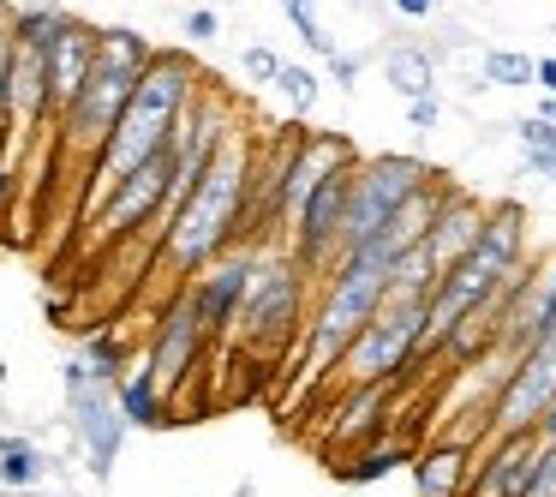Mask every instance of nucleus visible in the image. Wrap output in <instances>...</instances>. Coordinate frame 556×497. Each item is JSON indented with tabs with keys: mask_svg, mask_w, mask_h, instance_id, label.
Segmentation results:
<instances>
[{
	"mask_svg": "<svg viewBox=\"0 0 556 497\" xmlns=\"http://www.w3.org/2000/svg\"><path fill=\"white\" fill-rule=\"evenodd\" d=\"M472 468H479V456L460 444H448V437H431V444H419V456H413V492L419 497H467L472 485Z\"/></svg>",
	"mask_w": 556,
	"mask_h": 497,
	"instance_id": "obj_16",
	"label": "nucleus"
},
{
	"mask_svg": "<svg viewBox=\"0 0 556 497\" xmlns=\"http://www.w3.org/2000/svg\"><path fill=\"white\" fill-rule=\"evenodd\" d=\"M413 456H419V449L401 444V437H377V444L359 449V456L341 461V480H348V485H377V480H389V473L413 468Z\"/></svg>",
	"mask_w": 556,
	"mask_h": 497,
	"instance_id": "obj_19",
	"label": "nucleus"
},
{
	"mask_svg": "<svg viewBox=\"0 0 556 497\" xmlns=\"http://www.w3.org/2000/svg\"><path fill=\"white\" fill-rule=\"evenodd\" d=\"M204 78L210 73H198V61L186 49H156V61H150V73L138 78V97L126 102V114H121V126H114L102 162L90 169L85 204H102L126 174H138L144 162H156L162 150H174L180 121H186V109H192V97L204 90Z\"/></svg>",
	"mask_w": 556,
	"mask_h": 497,
	"instance_id": "obj_1",
	"label": "nucleus"
},
{
	"mask_svg": "<svg viewBox=\"0 0 556 497\" xmlns=\"http://www.w3.org/2000/svg\"><path fill=\"white\" fill-rule=\"evenodd\" d=\"M288 25L300 30V42H305V49H312V54H324V61H336V54H341V42H336V37H329V30H324V18H317V7H305V13H293Z\"/></svg>",
	"mask_w": 556,
	"mask_h": 497,
	"instance_id": "obj_28",
	"label": "nucleus"
},
{
	"mask_svg": "<svg viewBox=\"0 0 556 497\" xmlns=\"http://www.w3.org/2000/svg\"><path fill=\"white\" fill-rule=\"evenodd\" d=\"M150 61H156V42H150L144 30L102 25L97 66H90L78 102L61 114V145H54L66 162H73V174H85V186H90V169L102 162V150H109L114 126H121L126 102L138 97V78L150 73Z\"/></svg>",
	"mask_w": 556,
	"mask_h": 497,
	"instance_id": "obj_3",
	"label": "nucleus"
},
{
	"mask_svg": "<svg viewBox=\"0 0 556 497\" xmlns=\"http://www.w3.org/2000/svg\"><path fill=\"white\" fill-rule=\"evenodd\" d=\"M281 66H288V61H281L269 42H245V49H240V78H245V85H276Z\"/></svg>",
	"mask_w": 556,
	"mask_h": 497,
	"instance_id": "obj_26",
	"label": "nucleus"
},
{
	"mask_svg": "<svg viewBox=\"0 0 556 497\" xmlns=\"http://www.w3.org/2000/svg\"><path fill=\"white\" fill-rule=\"evenodd\" d=\"M520 497H556V444H544V437H539V456L527 468V492Z\"/></svg>",
	"mask_w": 556,
	"mask_h": 497,
	"instance_id": "obj_29",
	"label": "nucleus"
},
{
	"mask_svg": "<svg viewBox=\"0 0 556 497\" xmlns=\"http://www.w3.org/2000/svg\"><path fill=\"white\" fill-rule=\"evenodd\" d=\"M168 186H174V150H162L156 162H144L138 174H126V181L97 204V240H132L138 222L156 228L162 204H168Z\"/></svg>",
	"mask_w": 556,
	"mask_h": 497,
	"instance_id": "obj_10",
	"label": "nucleus"
},
{
	"mask_svg": "<svg viewBox=\"0 0 556 497\" xmlns=\"http://www.w3.org/2000/svg\"><path fill=\"white\" fill-rule=\"evenodd\" d=\"M484 222H491V204H484V198H472L467 186H455V181H448L443 210H437V222H431V240H425V252L437 258V270H443V276L460 264V258H472V252H479Z\"/></svg>",
	"mask_w": 556,
	"mask_h": 497,
	"instance_id": "obj_12",
	"label": "nucleus"
},
{
	"mask_svg": "<svg viewBox=\"0 0 556 497\" xmlns=\"http://www.w3.org/2000/svg\"><path fill=\"white\" fill-rule=\"evenodd\" d=\"M66 396H73V432L85 437L90 468H97V480H102V473L114 468V456H121V437L132 432L126 413H121V396H109V384H102L85 360L66 365Z\"/></svg>",
	"mask_w": 556,
	"mask_h": 497,
	"instance_id": "obj_9",
	"label": "nucleus"
},
{
	"mask_svg": "<svg viewBox=\"0 0 556 497\" xmlns=\"http://www.w3.org/2000/svg\"><path fill=\"white\" fill-rule=\"evenodd\" d=\"M180 30H186V42H216V37H222V18L210 13V7H192Z\"/></svg>",
	"mask_w": 556,
	"mask_h": 497,
	"instance_id": "obj_31",
	"label": "nucleus"
},
{
	"mask_svg": "<svg viewBox=\"0 0 556 497\" xmlns=\"http://www.w3.org/2000/svg\"><path fill=\"white\" fill-rule=\"evenodd\" d=\"M395 389L401 384L348 389V396H341V408H336V420H329V456H336V449H353V456H359L365 444L389 437V408H395Z\"/></svg>",
	"mask_w": 556,
	"mask_h": 497,
	"instance_id": "obj_13",
	"label": "nucleus"
},
{
	"mask_svg": "<svg viewBox=\"0 0 556 497\" xmlns=\"http://www.w3.org/2000/svg\"><path fill=\"white\" fill-rule=\"evenodd\" d=\"M527 204L515 198H496L491 204V222H484V246H491L503 264H527Z\"/></svg>",
	"mask_w": 556,
	"mask_h": 497,
	"instance_id": "obj_20",
	"label": "nucleus"
},
{
	"mask_svg": "<svg viewBox=\"0 0 556 497\" xmlns=\"http://www.w3.org/2000/svg\"><path fill=\"white\" fill-rule=\"evenodd\" d=\"M276 90H281V102H288L293 121H305V114L317 109V97H324V78H317L305 61H288V66H281V78H276Z\"/></svg>",
	"mask_w": 556,
	"mask_h": 497,
	"instance_id": "obj_24",
	"label": "nucleus"
},
{
	"mask_svg": "<svg viewBox=\"0 0 556 497\" xmlns=\"http://www.w3.org/2000/svg\"><path fill=\"white\" fill-rule=\"evenodd\" d=\"M252 169H257V150L245 133H233L222 145L216 169L204 174V186L192 192V204L168 222L156 246V270L174 276L180 288H192L216 258L233 252V240L245 234V198H252Z\"/></svg>",
	"mask_w": 556,
	"mask_h": 497,
	"instance_id": "obj_2",
	"label": "nucleus"
},
{
	"mask_svg": "<svg viewBox=\"0 0 556 497\" xmlns=\"http://www.w3.org/2000/svg\"><path fill=\"white\" fill-rule=\"evenodd\" d=\"M359 73H365V54H348V49H341L336 61H329V78H336L341 90H353V85H359Z\"/></svg>",
	"mask_w": 556,
	"mask_h": 497,
	"instance_id": "obj_32",
	"label": "nucleus"
},
{
	"mask_svg": "<svg viewBox=\"0 0 556 497\" xmlns=\"http://www.w3.org/2000/svg\"><path fill=\"white\" fill-rule=\"evenodd\" d=\"M49 480V456H42L30 437H0V485H13V492H25V485Z\"/></svg>",
	"mask_w": 556,
	"mask_h": 497,
	"instance_id": "obj_22",
	"label": "nucleus"
},
{
	"mask_svg": "<svg viewBox=\"0 0 556 497\" xmlns=\"http://www.w3.org/2000/svg\"><path fill=\"white\" fill-rule=\"evenodd\" d=\"M97 25H85V18H73V25L61 30V42H54L49 54V90H54V121H61L66 109L78 102V90H85L90 66H97Z\"/></svg>",
	"mask_w": 556,
	"mask_h": 497,
	"instance_id": "obj_14",
	"label": "nucleus"
},
{
	"mask_svg": "<svg viewBox=\"0 0 556 497\" xmlns=\"http://www.w3.org/2000/svg\"><path fill=\"white\" fill-rule=\"evenodd\" d=\"M515 145L520 157H556V126L544 114H527V121H515Z\"/></svg>",
	"mask_w": 556,
	"mask_h": 497,
	"instance_id": "obj_27",
	"label": "nucleus"
},
{
	"mask_svg": "<svg viewBox=\"0 0 556 497\" xmlns=\"http://www.w3.org/2000/svg\"><path fill=\"white\" fill-rule=\"evenodd\" d=\"M252 270H257V252H228V258H216V264L204 270V276L192 282V306H198V318L210 324V336L216 341H228V336H240V312H245V294H252Z\"/></svg>",
	"mask_w": 556,
	"mask_h": 497,
	"instance_id": "obj_11",
	"label": "nucleus"
},
{
	"mask_svg": "<svg viewBox=\"0 0 556 497\" xmlns=\"http://www.w3.org/2000/svg\"><path fill=\"white\" fill-rule=\"evenodd\" d=\"M479 78H484V85H496V90H527V85H539V61L520 54V49H484Z\"/></svg>",
	"mask_w": 556,
	"mask_h": 497,
	"instance_id": "obj_23",
	"label": "nucleus"
},
{
	"mask_svg": "<svg viewBox=\"0 0 556 497\" xmlns=\"http://www.w3.org/2000/svg\"><path fill=\"white\" fill-rule=\"evenodd\" d=\"M383 306H389V264L371 252H348L329 270L324 294H317V306H312V324H305V341H300L305 384L336 377L341 360H348V348L365 336V324H371Z\"/></svg>",
	"mask_w": 556,
	"mask_h": 497,
	"instance_id": "obj_4",
	"label": "nucleus"
},
{
	"mask_svg": "<svg viewBox=\"0 0 556 497\" xmlns=\"http://www.w3.org/2000/svg\"><path fill=\"white\" fill-rule=\"evenodd\" d=\"M431 181H437L431 162L401 157V150L359 157V169H353V198H348V228H341V258L359 252V246H371Z\"/></svg>",
	"mask_w": 556,
	"mask_h": 497,
	"instance_id": "obj_6",
	"label": "nucleus"
},
{
	"mask_svg": "<svg viewBox=\"0 0 556 497\" xmlns=\"http://www.w3.org/2000/svg\"><path fill=\"white\" fill-rule=\"evenodd\" d=\"M532 456H539V437H496V444H484L467 497H520Z\"/></svg>",
	"mask_w": 556,
	"mask_h": 497,
	"instance_id": "obj_15",
	"label": "nucleus"
},
{
	"mask_svg": "<svg viewBox=\"0 0 556 497\" xmlns=\"http://www.w3.org/2000/svg\"><path fill=\"white\" fill-rule=\"evenodd\" d=\"M383 78L395 97L419 102V97H437V54L419 49V42H395V49L383 54Z\"/></svg>",
	"mask_w": 556,
	"mask_h": 497,
	"instance_id": "obj_17",
	"label": "nucleus"
},
{
	"mask_svg": "<svg viewBox=\"0 0 556 497\" xmlns=\"http://www.w3.org/2000/svg\"><path fill=\"white\" fill-rule=\"evenodd\" d=\"M312 276L300 270L293 252H257L252 270V294H245V312H240V341L245 348H264L281 353L293 341H305V324H312Z\"/></svg>",
	"mask_w": 556,
	"mask_h": 497,
	"instance_id": "obj_5",
	"label": "nucleus"
},
{
	"mask_svg": "<svg viewBox=\"0 0 556 497\" xmlns=\"http://www.w3.org/2000/svg\"><path fill=\"white\" fill-rule=\"evenodd\" d=\"M437 282H443L437 258L425 252V246H413V252L401 258L395 270H389V300H401V306H407V300H419V306H425V300L437 294Z\"/></svg>",
	"mask_w": 556,
	"mask_h": 497,
	"instance_id": "obj_21",
	"label": "nucleus"
},
{
	"mask_svg": "<svg viewBox=\"0 0 556 497\" xmlns=\"http://www.w3.org/2000/svg\"><path fill=\"white\" fill-rule=\"evenodd\" d=\"M539 90L556 97V54H539Z\"/></svg>",
	"mask_w": 556,
	"mask_h": 497,
	"instance_id": "obj_34",
	"label": "nucleus"
},
{
	"mask_svg": "<svg viewBox=\"0 0 556 497\" xmlns=\"http://www.w3.org/2000/svg\"><path fill=\"white\" fill-rule=\"evenodd\" d=\"M419 341H425V306L419 300H389L383 312L365 324V336L348 348L341 360V384L348 389H371V384H401L419 365Z\"/></svg>",
	"mask_w": 556,
	"mask_h": 497,
	"instance_id": "obj_7",
	"label": "nucleus"
},
{
	"mask_svg": "<svg viewBox=\"0 0 556 497\" xmlns=\"http://www.w3.org/2000/svg\"><path fill=\"white\" fill-rule=\"evenodd\" d=\"M121 413H126V425H144V432H156V425L174 420V401L162 396L156 372H150L144 360H138L132 372L121 377Z\"/></svg>",
	"mask_w": 556,
	"mask_h": 497,
	"instance_id": "obj_18",
	"label": "nucleus"
},
{
	"mask_svg": "<svg viewBox=\"0 0 556 497\" xmlns=\"http://www.w3.org/2000/svg\"><path fill=\"white\" fill-rule=\"evenodd\" d=\"M49 7H54V0H49Z\"/></svg>",
	"mask_w": 556,
	"mask_h": 497,
	"instance_id": "obj_37",
	"label": "nucleus"
},
{
	"mask_svg": "<svg viewBox=\"0 0 556 497\" xmlns=\"http://www.w3.org/2000/svg\"><path fill=\"white\" fill-rule=\"evenodd\" d=\"M276 7H281V13L293 18V13H305V7H317V0H276Z\"/></svg>",
	"mask_w": 556,
	"mask_h": 497,
	"instance_id": "obj_35",
	"label": "nucleus"
},
{
	"mask_svg": "<svg viewBox=\"0 0 556 497\" xmlns=\"http://www.w3.org/2000/svg\"><path fill=\"white\" fill-rule=\"evenodd\" d=\"M407 126H413V133H437V126H443V97L407 102Z\"/></svg>",
	"mask_w": 556,
	"mask_h": 497,
	"instance_id": "obj_30",
	"label": "nucleus"
},
{
	"mask_svg": "<svg viewBox=\"0 0 556 497\" xmlns=\"http://www.w3.org/2000/svg\"><path fill=\"white\" fill-rule=\"evenodd\" d=\"M210 324L198 318V306H192V294H174L168 306H162V318H156V330H150V348H144V365L156 372V384H162V396H180L186 384H192V372H198V360H204V348H210Z\"/></svg>",
	"mask_w": 556,
	"mask_h": 497,
	"instance_id": "obj_8",
	"label": "nucleus"
},
{
	"mask_svg": "<svg viewBox=\"0 0 556 497\" xmlns=\"http://www.w3.org/2000/svg\"><path fill=\"white\" fill-rule=\"evenodd\" d=\"M539 114H544V121L556 126V97H544V102H539Z\"/></svg>",
	"mask_w": 556,
	"mask_h": 497,
	"instance_id": "obj_36",
	"label": "nucleus"
},
{
	"mask_svg": "<svg viewBox=\"0 0 556 497\" xmlns=\"http://www.w3.org/2000/svg\"><path fill=\"white\" fill-rule=\"evenodd\" d=\"M13 54H18V13L0 7V145H7V114H13Z\"/></svg>",
	"mask_w": 556,
	"mask_h": 497,
	"instance_id": "obj_25",
	"label": "nucleus"
},
{
	"mask_svg": "<svg viewBox=\"0 0 556 497\" xmlns=\"http://www.w3.org/2000/svg\"><path fill=\"white\" fill-rule=\"evenodd\" d=\"M389 7H395L401 18H431L437 13V0H389Z\"/></svg>",
	"mask_w": 556,
	"mask_h": 497,
	"instance_id": "obj_33",
	"label": "nucleus"
}]
</instances>
